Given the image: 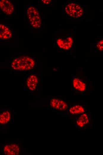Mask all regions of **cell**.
<instances>
[{
    "instance_id": "cell-1",
    "label": "cell",
    "mask_w": 103,
    "mask_h": 155,
    "mask_svg": "<svg viewBox=\"0 0 103 155\" xmlns=\"http://www.w3.org/2000/svg\"><path fill=\"white\" fill-rule=\"evenodd\" d=\"M35 66L34 59L28 56H20L15 58L11 63V67L15 70L28 71Z\"/></svg>"
},
{
    "instance_id": "cell-2",
    "label": "cell",
    "mask_w": 103,
    "mask_h": 155,
    "mask_svg": "<svg viewBox=\"0 0 103 155\" xmlns=\"http://www.w3.org/2000/svg\"><path fill=\"white\" fill-rule=\"evenodd\" d=\"M26 13L31 26L38 28L41 25V18L38 10L33 6H28L26 8Z\"/></svg>"
},
{
    "instance_id": "cell-3",
    "label": "cell",
    "mask_w": 103,
    "mask_h": 155,
    "mask_svg": "<svg viewBox=\"0 0 103 155\" xmlns=\"http://www.w3.org/2000/svg\"><path fill=\"white\" fill-rule=\"evenodd\" d=\"M64 11L67 15L75 18L80 17L83 14V10L81 5L73 2L67 4L64 7Z\"/></svg>"
},
{
    "instance_id": "cell-4",
    "label": "cell",
    "mask_w": 103,
    "mask_h": 155,
    "mask_svg": "<svg viewBox=\"0 0 103 155\" xmlns=\"http://www.w3.org/2000/svg\"><path fill=\"white\" fill-rule=\"evenodd\" d=\"M50 104L52 108L60 111L65 110L68 108V104L65 101L56 98L51 100Z\"/></svg>"
},
{
    "instance_id": "cell-5",
    "label": "cell",
    "mask_w": 103,
    "mask_h": 155,
    "mask_svg": "<svg viewBox=\"0 0 103 155\" xmlns=\"http://www.w3.org/2000/svg\"><path fill=\"white\" fill-rule=\"evenodd\" d=\"M0 9L5 14L10 15L14 11V7L9 1L1 0L0 1Z\"/></svg>"
},
{
    "instance_id": "cell-6",
    "label": "cell",
    "mask_w": 103,
    "mask_h": 155,
    "mask_svg": "<svg viewBox=\"0 0 103 155\" xmlns=\"http://www.w3.org/2000/svg\"><path fill=\"white\" fill-rule=\"evenodd\" d=\"M20 148L18 145L12 143L6 145L3 148L4 154L8 155H17L19 154Z\"/></svg>"
},
{
    "instance_id": "cell-7",
    "label": "cell",
    "mask_w": 103,
    "mask_h": 155,
    "mask_svg": "<svg viewBox=\"0 0 103 155\" xmlns=\"http://www.w3.org/2000/svg\"><path fill=\"white\" fill-rule=\"evenodd\" d=\"M57 43L60 48L67 50L72 46L73 40L71 37H68L65 38H59L57 41Z\"/></svg>"
},
{
    "instance_id": "cell-8",
    "label": "cell",
    "mask_w": 103,
    "mask_h": 155,
    "mask_svg": "<svg viewBox=\"0 0 103 155\" xmlns=\"http://www.w3.org/2000/svg\"><path fill=\"white\" fill-rule=\"evenodd\" d=\"M12 34L9 28L3 24H0V39H8L12 36Z\"/></svg>"
},
{
    "instance_id": "cell-9",
    "label": "cell",
    "mask_w": 103,
    "mask_h": 155,
    "mask_svg": "<svg viewBox=\"0 0 103 155\" xmlns=\"http://www.w3.org/2000/svg\"><path fill=\"white\" fill-rule=\"evenodd\" d=\"M38 81V79L37 76L32 75L28 78L27 80V85L30 90H34L36 89Z\"/></svg>"
},
{
    "instance_id": "cell-10",
    "label": "cell",
    "mask_w": 103,
    "mask_h": 155,
    "mask_svg": "<svg viewBox=\"0 0 103 155\" xmlns=\"http://www.w3.org/2000/svg\"><path fill=\"white\" fill-rule=\"evenodd\" d=\"M73 85L75 89L80 91L83 92L86 89L85 83L77 78H74L73 80Z\"/></svg>"
},
{
    "instance_id": "cell-11",
    "label": "cell",
    "mask_w": 103,
    "mask_h": 155,
    "mask_svg": "<svg viewBox=\"0 0 103 155\" xmlns=\"http://www.w3.org/2000/svg\"><path fill=\"white\" fill-rule=\"evenodd\" d=\"M89 122V117L87 114L85 112L80 116L76 120V123L80 127H83Z\"/></svg>"
},
{
    "instance_id": "cell-12",
    "label": "cell",
    "mask_w": 103,
    "mask_h": 155,
    "mask_svg": "<svg viewBox=\"0 0 103 155\" xmlns=\"http://www.w3.org/2000/svg\"><path fill=\"white\" fill-rule=\"evenodd\" d=\"M69 111L72 114H79L85 113V109L83 106L80 105H76L70 107Z\"/></svg>"
},
{
    "instance_id": "cell-13",
    "label": "cell",
    "mask_w": 103,
    "mask_h": 155,
    "mask_svg": "<svg viewBox=\"0 0 103 155\" xmlns=\"http://www.w3.org/2000/svg\"><path fill=\"white\" fill-rule=\"evenodd\" d=\"M11 117V113L8 110L3 111L0 114V124H5L7 123L10 120Z\"/></svg>"
},
{
    "instance_id": "cell-14",
    "label": "cell",
    "mask_w": 103,
    "mask_h": 155,
    "mask_svg": "<svg viewBox=\"0 0 103 155\" xmlns=\"http://www.w3.org/2000/svg\"><path fill=\"white\" fill-rule=\"evenodd\" d=\"M96 46L97 49L100 51L102 52L103 49V40L100 39L97 42Z\"/></svg>"
},
{
    "instance_id": "cell-15",
    "label": "cell",
    "mask_w": 103,
    "mask_h": 155,
    "mask_svg": "<svg viewBox=\"0 0 103 155\" xmlns=\"http://www.w3.org/2000/svg\"><path fill=\"white\" fill-rule=\"evenodd\" d=\"M52 1L51 0H42V2L44 4H48L51 2Z\"/></svg>"
}]
</instances>
